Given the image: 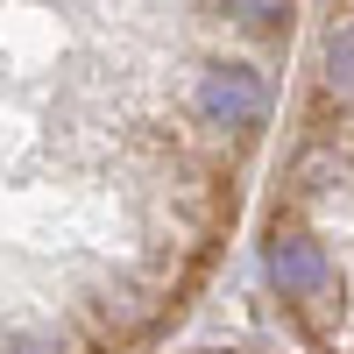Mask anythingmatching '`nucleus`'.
<instances>
[{
  "instance_id": "obj_1",
  "label": "nucleus",
  "mask_w": 354,
  "mask_h": 354,
  "mask_svg": "<svg viewBox=\"0 0 354 354\" xmlns=\"http://www.w3.org/2000/svg\"><path fill=\"white\" fill-rule=\"evenodd\" d=\"M305 0H0V354H149L213 283Z\"/></svg>"
},
{
  "instance_id": "obj_2",
  "label": "nucleus",
  "mask_w": 354,
  "mask_h": 354,
  "mask_svg": "<svg viewBox=\"0 0 354 354\" xmlns=\"http://www.w3.org/2000/svg\"><path fill=\"white\" fill-rule=\"evenodd\" d=\"M262 270L312 354H354V0H319L290 142L262 205Z\"/></svg>"
}]
</instances>
